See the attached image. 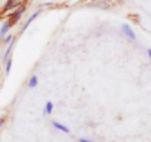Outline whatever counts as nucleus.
Here are the masks:
<instances>
[{
    "instance_id": "obj_1",
    "label": "nucleus",
    "mask_w": 151,
    "mask_h": 142,
    "mask_svg": "<svg viewBox=\"0 0 151 142\" xmlns=\"http://www.w3.org/2000/svg\"><path fill=\"white\" fill-rule=\"evenodd\" d=\"M25 11V5H20V6H18L17 8V10H15L13 14L10 15V18H9V20H8V23L10 24V27H13L15 23H18V20L20 19L21 17V14Z\"/></svg>"
},
{
    "instance_id": "obj_2",
    "label": "nucleus",
    "mask_w": 151,
    "mask_h": 142,
    "mask_svg": "<svg viewBox=\"0 0 151 142\" xmlns=\"http://www.w3.org/2000/svg\"><path fill=\"white\" fill-rule=\"evenodd\" d=\"M21 1H23V0H8V3L3 6L1 14H3V13H6L8 10H11V9H17L18 6H20Z\"/></svg>"
},
{
    "instance_id": "obj_3",
    "label": "nucleus",
    "mask_w": 151,
    "mask_h": 142,
    "mask_svg": "<svg viewBox=\"0 0 151 142\" xmlns=\"http://www.w3.org/2000/svg\"><path fill=\"white\" fill-rule=\"evenodd\" d=\"M122 31H124V33L126 34V37H128L131 40H135V39H136V34L134 33V30H132L127 24H122Z\"/></svg>"
},
{
    "instance_id": "obj_4",
    "label": "nucleus",
    "mask_w": 151,
    "mask_h": 142,
    "mask_svg": "<svg viewBox=\"0 0 151 142\" xmlns=\"http://www.w3.org/2000/svg\"><path fill=\"white\" fill-rule=\"evenodd\" d=\"M9 29H10V24H9V23H8V20H6L5 23L3 24L1 29H0V39H1V38L4 37L6 33H8V31H9Z\"/></svg>"
},
{
    "instance_id": "obj_5",
    "label": "nucleus",
    "mask_w": 151,
    "mask_h": 142,
    "mask_svg": "<svg viewBox=\"0 0 151 142\" xmlns=\"http://www.w3.org/2000/svg\"><path fill=\"white\" fill-rule=\"evenodd\" d=\"M53 126H54L55 128H58L59 131H62V132H65V133H68V132H69V128L65 127V126H63L62 123H59V122L53 121Z\"/></svg>"
},
{
    "instance_id": "obj_6",
    "label": "nucleus",
    "mask_w": 151,
    "mask_h": 142,
    "mask_svg": "<svg viewBox=\"0 0 151 142\" xmlns=\"http://www.w3.org/2000/svg\"><path fill=\"white\" fill-rule=\"evenodd\" d=\"M39 14H40V10H38V11H35V13H34V14L31 15V17H30L29 19H28V21H27V24L24 25L23 30H25V29H27V28H28V27H29V25H30V23H31V21H33L34 19H35V18H37V17H38V15H39Z\"/></svg>"
},
{
    "instance_id": "obj_7",
    "label": "nucleus",
    "mask_w": 151,
    "mask_h": 142,
    "mask_svg": "<svg viewBox=\"0 0 151 142\" xmlns=\"http://www.w3.org/2000/svg\"><path fill=\"white\" fill-rule=\"evenodd\" d=\"M38 86V78L35 77V75H33V77L30 78L29 83H28V87L29 88H35Z\"/></svg>"
},
{
    "instance_id": "obj_8",
    "label": "nucleus",
    "mask_w": 151,
    "mask_h": 142,
    "mask_svg": "<svg viewBox=\"0 0 151 142\" xmlns=\"http://www.w3.org/2000/svg\"><path fill=\"white\" fill-rule=\"evenodd\" d=\"M53 103L52 102H47L45 105V109H44V113H48V115H50V113L53 112Z\"/></svg>"
},
{
    "instance_id": "obj_9",
    "label": "nucleus",
    "mask_w": 151,
    "mask_h": 142,
    "mask_svg": "<svg viewBox=\"0 0 151 142\" xmlns=\"http://www.w3.org/2000/svg\"><path fill=\"white\" fill-rule=\"evenodd\" d=\"M11 65H13V59H6V67H5V72H6V74L10 73Z\"/></svg>"
},
{
    "instance_id": "obj_10",
    "label": "nucleus",
    "mask_w": 151,
    "mask_h": 142,
    "mask_svg": "<svg viewBox=\"0 0 151 142\" xmlns=\"http://www.w3.org/2000/svg\"><path fill=\"white\" fill-rule=\"evenodd\" d=\"M13 45H14V42H10V45H9L8 50H6V52H5V54H4V62H6V59H8L9 54H10V52H11V48H13Z\"/></svg>"
},
{
    "instance_id": "obj_11",
    "label": "nucleus",
    "mask_w": 151,
    "mask_h": 142,
    "mask_svg": "<svg viewBox=\"0 0 151 142\" xmlns=\"http://www.w3.org/2000/svg\"><path fill=\"white\" fill-rule=\"evenodd\" d=\"M5 121H6V117H1V118H0V127L5 123Z\"/></svg>"
},
{
    "instance_id": "obj_12",
    "label": "nucleus",
    "mask_w": 151,
    "mask_h": 142,
    "mask_svg": "<svg viewBox=\"0 0 151 142\" xmlns=\"http://www.w3.org/2000/svg\"><path fill=\"white\" fill-rule=\"evenodd\" d=\"M11 40H13V35H8V37H6V39H5V42L6 43H10Z\"/></svg>"
},
{
    "instance_id": "obj_13",
    "label": "nucleus",
    "mask_w": 151,
    "mask_h": 142,
    "mask_svg": "<svg viewBox=\"0 0 151 142\" xmlns=\"http://www.w3.org/2000/svg\"><path fill=\"white\" fill-rule=\"evenodd\" d=\"M80 142H91V141H88V140H84V138H81Z\"/></svg>"
},
{
    "instance_id": "obj_14",
    "label": "nucleus",
    "mask_w": 151,
    "mask_h": 142,
    "mask_svg": "<svg viewBox=\"0 0 151 142\" xmlns=\"http://www.w3.org/2000/svg\"><path fill=\"white\" fill-rule=\"evenodd\" d=\"M147 54H149V57H151V49L147 50Z\"/></svg>"
}]
</instances>
